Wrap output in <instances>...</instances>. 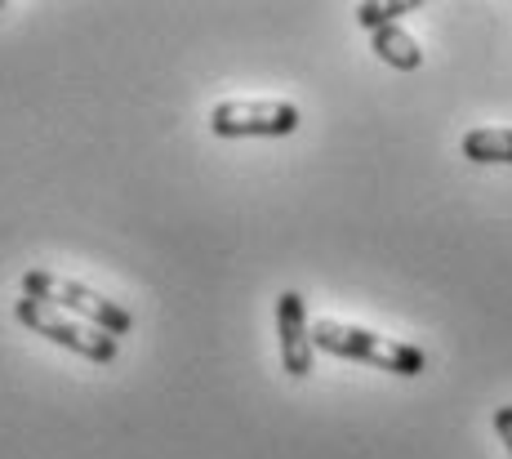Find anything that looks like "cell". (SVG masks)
Returning a JSON list of instances; mask_svg holds the SVG:
<instances>
[{
	"label": "cell",
	"instance_id": "9c48e42d",
	"mask_svg": "<svg viewBox=\"0 0 512 459\" xmlns=\"http://www.w3.org/2000/svg\"><path fill=\"white\" fill-rule=\"evenodd\" d=\"M495 433H499V442H504L508 455H512V406H499L495 410Z\"/></svg>",
	"mask_w": 512,
	"mask_h": 459
},
{
	"label": "cell",
	"instance_id": "5b68a950",
	"mask_svg": "<svg viewBox=\"0 0 512 459\" xmlns=\"http://www.w3.org/2000/svg\"><path fill=\"white\" fill-rule=\"evenodd\" d=\"M277 335H281V366L285 375L303 379L312 375V326H308V308H303V295L299 290H285L277 299Z\"/></svg>",
	"mask_w": 512,
	"mask_h": 459
},
{
	"label": "cell",
	"instance_id": "6da1fadb",
	"mask_svg": "<svg viewBox=\"0 0 512 459\" xmlns=\"http://www.w3.org/2000/svg\"><path fill=\"white\" fill-rule=\"evenodd\" d=\"M312 344L330 357L366 361V366H379L401 379H415V375H423V366H428L423 348L401 344V339H388V335H374V330H361V326H339V321H317V326H312Z\"/></svg>",
	"mask_w": 512,
	"mask_h": 459
},
{
	"label": "cell",
	"instance_id": "3957f363",
	"mask_svg": "<svg viewBox=\"0 0 512 459\" xmlns=\"http://www.w3.org/2000/svg\"><path fill=\"white\" fill-rule=\"evenodd\" d=\"M14 317L23 321L32 335H41V339H49V344L67 348V353L94 361V366H112V361H116V339L112 335L85 326L81 317H72V312L54 308V304H41V299H18Z\"/></svg>",
	"mask_w": 512,
	"mask_h": 459
},
{
	"label": "cell",
	"instance_id": "8992f818",
	"mask_svg": "<svg viewBox=\"0 0 512 459\" xmlns=\"http://www.w3.org/2000/svg\"><path fill=\"white\" fill-rule=\"evenodd\" d=\"M370 36H374V54H379L388 67H397V72H415V67L423 63V50L415 45V36L401 32L397 23L379 27V32H370Z\"/></svg>",
	"mask_w": 512,
	"mask_h": 459
},
{
	"label": "cell",
	"instance_id": "ba28073f",
	"mask_svg": "<svg viewBox=\"0 0 512 459\" xmlns=\"http://www.w3.org/2000/svg\"><path fill=\"white\" fill-rule=\"evenodd\" d=\"M401 14H415V0H388V5L370 0V5H357V23L370 27V32H379V27H392Z\"/></svg>",
	"mask_w": 512,
	"mask_h": 459
},
{
	"label": "cell",
	"instance_id": "277c9868",
	"mask_svg": "<svg viewBox=\"0 0 512 459\" xmlns=\"http://www.w3.org/2000/svg\"><path fill=\"white\" fill-rule=\"evenodd\" d=\"M210 130L219 139H285L299 130V107L285 99H228L214 103Z\"/></svg>",
	"mask_w": 512,
	"mask_h": 459
},
{
	"label": "cell",
	"instance_id": "7a4b0ae2",
	"mask_svg": "<svg viewBox=\"0 0 512 459\" xmlns=\"http://www.w3.org/2000/svg\"><path fill=\"white\" fill-rule=\"evenodd\" d=\"M23 299H41V304H54L63 312H72V317H81L85 326L103 330V335H130L134 330V317L125 312L121 304H112V299H103L98 290L81 286V281H67V277H54V272H27L23 277Z\"/></svg>",
	"mask_w": 512,
	"mask_h": 459
},
{
	"label": "cell",
	"instance_id": "52a82bcc",
	"mask_svg": "<svg viewBox=\"0 0 512 459\" xmlns=\"http://www.w3.org/2000/svg\"><path fill=\"white\" fill-rule=\"evenodd\" d=\"M464 156L477 165H512V130H468Z\"/></svg>",
	"mask_w": 512,
	"mask_h": 459
}]
</instances>
